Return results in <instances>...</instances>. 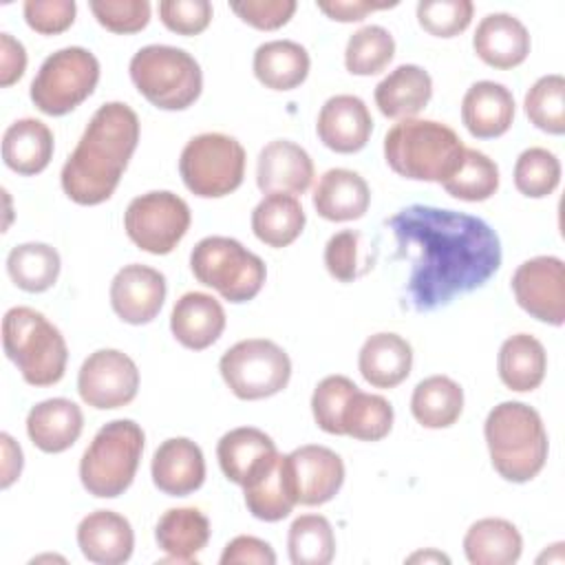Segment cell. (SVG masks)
Listing matches in <instances>:
<instances>
[{"mask_svg": "<svg viewBox=\"0 0 565 565\" xmlns=\"http://www.w3.org/2000/svg\"><path fill=\"white\" fill-rule=\"evenodd\" d=\"M492 468L512 483L534 479L547 461V433L541 415L523 402L497 404L483 424Z\"/></svg>", "mask_w": 565, "mask_h": 565, "instance_id": "obj_3", "label": "cell"}, {"mask_svg": "<svg viewBox=\"0 0 565 565\" xmlns=\"http://www.w3.org/2000/svg\"><path fill=\"white\" fill-rule=\"evenodd\" d=\"M166 291V278L159 269L130 263L110 282V307L128 324H148L161 311Z\"/></svg>", "mask_w": 565, "mask_h": 565, "instance_id": "obj_16", "label": "cell"}, {"mask_svg": "<svg viewBox=\"0 0 565 565\" xmlns=\"http://www.w3.org/2000/svg\"><path fill=\"white\" fill-rule=\"evenodd\" d=\"M26 68V51L11 33H0V86L15 84Z\"/></svg>", "mask_w": 565, "mask_h": 565, "instance_id": "obj_53", "label": "cell"}, {"mask_svg": "<svg viewBox=\"0 0 565 565\" xmlns=\"http://www.w3.org/2000/svg\"><path fill=\"white\" fill-rule=\"evenodd\" d=\"M463 411V391L448 375L422 380L411 395V413L424 428H448Z\"/></svg>", "mask_w": 565, "mask_h": 565, "instance_id": "obj_35", "label": "cell"}, {"mask_svg": "<svg viewBox=\"0 0 565 565\" xmlns=\"http://www.w3.org/2000/svg\"><path fill=\"white\" fill-rule=\"evenodd\" d=\"M561 183V161L547 148H527L514 163V185L523 196H550Z\"/></svg>", "mask_w": 565, "mask_h": 565, "instance_id": "obj_43", "label": "cell"}, {"mask_svg": "<svg viewBox=\"0 0 565 565\" xmlns=\"http://www.w3.org/2000/svg\"><path fill=\"white\" fill-rule=\"evenodd\" d=\"M501 382L516 393H530L541 386L547 371L545 347L530 333H514L503 340L497 358Z\"/></svg>", "mask_w": 565, "mask_h": 565, "instance_id": "obj_33", "label": "cell"}, {"mask_svg": "<svg viewBox=\"0 0 565 565\" xmlns=\"http://www.w3.org/2000/svg\"><path fill=\"white\" fill-rule=\"evenodd\" d=\"M77 391L82 402L97 411L121 408L137 397L139 369L124 351L99 349L82 362Z\"/></svg>", "mask_w": 565, "mask_h": 565, "instance_id": "obj_13", "label": "cell"}, {"mask_svg": "<svg viewBox=\"0 0 565 565\" xmlns=\"http://www.w3.org/2000/svg\"><path fill=\"white\" fill-rule=\"evenodd\" d=\"M459 135L435 119H402L384 137L388 168L413 181L444 183L463 157Z\"/></svg>", "mask_w": 565, "mask_h": 565, "instance_id": "obj_4", "label": "cell"}, {"mask_svg": "<svg viewBox=\"0 0 565 565\" xmlns=\"http://www.w3.org/2000/svg\"><path fill=\"white\" fill-rule=\"evenodd\" d=\"M408 563H450V558L437 550H426V552H415L406 558Z\"/></svg>", "mask_w": 565, "mask_h": 565, "instance_id": "obj_55", "label": "cell"}, {"mask_svg": "<svg viewBox=\"0 0 565 565\" xmlns=\"http://www.w3.org/2000/svg\"><path fill=\"white\" fill-rule=\"evenodd\" d=\"M99 82V62L84 46L51 53L31 82V102L44 115L60 117L88 99Z\"/></svg>", "mask_w": 565, "mask_h": 565, "instance_id": "obj_10", "label": "cell"}, {"mask_svg": "<svg viewBox=\"0 0 565 565\" xmlns=\"http://www.w3.org/2000/svg\"><path fill=\"white\" fill-rule=\"evenodd\" d=\"M393 55V35L380 24H369L349 38L344 49V66L351 75H375L388 66Z\"/></svg>", "mask_w": 565, "mask_h": 565, "instance_id": "obj_41", "label": "cell"}, {"mask_svg": "<svg viewBox=\"0 0 565 565\" xmlns=\"http://www.w3.org/2000/svg\"><path fill=\"white\" fill-rule=\"evenodd\" d=\"M296 0H238L230 2V9L249 26L260 31H274L285 26L296 13Z\"/></svg>", "mask_w": 565, "mask_h": 565, "instance_id": "obj_48", "label": "cell"}, {"mask_svg": "<svg viewBox=\"0 0 565 565\" xmlns=\"http://www.w3.org/2000/svg\"><path fill=\"white\" fill-rule=\"evenodd\" d=\"M77 7L73 0H26L24 20L42 35H55L66 31L75 20Z\"/></svg>", "mask_w": 565, "mask_h": 565, "instance_id": "obj_49", "label": "cell"}, {"mask_svg": "<svg viewBox=\"0 0 565 565\" xmlns=\"http://www.w3.org/2000/svg\"><path fill=\"white\" fill-rule=\"evenodd\" d=\"M344 435L360 441H380L393 428V406L386 397L355 391L344 411Z\"/></svg>", "mask_w": 565, "mask_h": 565, "instance_id": "obj_40", "label": "cell"}, {"mask_svg": "<svg viewBox=\"0 0 565 565\" xmlns=\"http://www.w3.org/2000/svg\"><path fill=\"white\" fill-rule=\"evenodd\" d=\"M543 561H547V563H552V561H554V563H558V565H561V563L565 561V556H563V543H554L550 554H547V552H545V554H541V556H539V563H543Z\"/></svg>", "mask_w": 565, "mask_h": 565, "instance_id": "obj_56", "label": "cell"}, {"mask_svg": "<svg viewBox=\"0 0 565 565\" xmlns=\"http://www.w3.org/2000/svg\"><path fill=\"white\" fill-rule=\"evenodd\" d=\"M130 79L135 88L161 110H185L203 88L199 62L183 49L168 44H148L130 60Z\"/></svg>", "mask_w": 565, "mask_h": 565, "instance_id": "obj_7", "label": "cell"}, {"mask_svg": "<svg viewBox=\"0 0 565 565\" xmlns=\"http://www.w3.org/2000/svg\"><path fill=\"white\" fill-rule=\"evenodd\" d=\"M243 497L252 516L260 521L276 523L289 516L296 499L285 477L282 455H278L267 468H263L249 483L243 486Z\"/></svg>", "mask_w": 565, "mask_h": 565, "instance_id": "obj_36", "label": "cell"}, {"mask_svg": "<svg viewBox=\"0 0 565 565\" xmlns=\"http://www.w3.org/2000/svg\"><path fill=\"white\" fill-rule=\"evenodd\" d=\"M210 521L199 508H170L154 527V541L161 552L177 563H192L210 541Z\"/></svg>", "mask_w": 565, "mask_h": 565, "instance_id": "obj_30", "label": "cell"}, {"mask_svg": "<svg viewBox=\"0 0 565 565\" xmlns=\"http://www.w3.org/2000/svg\"><path fill=\"white\" fill-rule=\"evenodd\" d=\"M225 329V311L221 302L203 291L183 294L170 313V331L179 344L192 351L212 347Z\"/></svg>", "mask_w": 565, "mask_h": 565, "instance_id": "obj_23", "label": "cell"}, {"mask_svg": "<svg viewBox=\"0 0 565 565\" xmlns=\"http://www.w3.org/2000/svg\"><path fill=\"white\" fill-rule=\"evenodd\" d=\"M318 9L338 22H360L371 11L397 7V0L391 2H373V0H318Z\"/></svg>", "mask_w": 565, "mask_h": 565, "instance_id": "obj_52", "label": "cell"}, {"mask_svg": "<svg viewBox=\"0 0 565 565\" xmlns=\"http://www.w3.org/2000/svg\"><path fill=\"white\" fill-rule=\"evenodd\" d=\"M475 53L492 68H514L530 53V33L512 13H488L472 35Z\"/></svg>", "mask_w": 565, "mask_h": 565, "instance_id": "obj_22", "label": "cell"}, {"mask_svg": "<svg viewBox=\"0 0 565 565\" xmlns=\"http://www.w3.org/2000/svg\"><path fill=\"white\" fill-rule=\"evenodd\" d=\"M60 254L46 243L15 245L7 256V271L13 285L29 294L51 289L60 276Z\"/></svg>", "mask_w": 565, "mask_h": 565, "instance_id": "obj_37", "label": "cell"}, {"mask_svg": "<svg viewBox=\"0 0 565 565\" xmlns=\"http://www.w3.org/2000/svg\"><path fill=\"white\" fill-rule=\"evenodd\" d=\"M371 203L369 183L353 170L331 168L313 188L316 212L333 223L362 218Z\"/></svg>", "mask_w": 565, "mask_h": 565, "instance_id": "obj_26", "label": "cell"}, {"mask_svg": "<svg viewBox=\"0 0 565 565\" xmlns=\"http://www.w3.org/2000/svg\"><path fill=\"white\" fill-rule=\"evenodd\" d=\"M313 181V161L309 152L289 141L274 139L260 152L256 161V185L260 192L302 194Z\"/></svg>", "mask_w": 565, "mask_h": 565, "instance_id": "obj_18", "label": "cell"}, {"mask_svg": "<svg viewBox=\"0 0 565 565\" xmlns=\"http://www.w3.org/2000/svg\"><path fill=\"white\" fill-rule=\"evenodd\" d=\"M521 552V532L508 519H479L463 536V554L472 565H512Z\"/></svg>", "mask_w": 565, "mask_h": 565, "instance_id": "obj_31", "label": "cell"}, {"mask_svg": "<svg viewBox=\"0 0 565 565\" xmlns=\"http://www.w3.org/2000/svg\"><path fill=\"white\" fill-rule=\"evenodd\" d=\"M152 483L170 497H185L205 481V459L201 448L188 437L166 439L152 455Z\"/></svg>", "mask_w": 565, "mask_h": 565, "instance_id": "obj_19", "label": "cell"}, {"mask_svg": "<svg viewBox=\"0 0 565 565\" xmlns=\"http://www.w3.org/2000/svg\"><path fill=\"white\" fill-rule=\"evenodd\" d=\"M53 157V132L51 128L33 117L13 121L2 135V159L9 170L33 177L40 174Z\"/></svg>", "mask_w": 565, "mask_h": 565, "instance_id": "obj_29", "label": "cell"}, {"mask_svg": "<svg viewBox=\"0 0 565 565\" xmlns=\"http://www.w3.org/2000/svg\"><path fill=\"white\" fill-rule=\"evenodd\" d=\"M245 148L223 132L192 137L179 157V172L185 188L201 199H221L234 192L245 177Z\"/></svg>", "mask_w": 565, "mask_h": 565, "instance_id": "obj_9", "label": "cell"}, {"mask_svg": "<svg viewBox=\"0 0 565 565\" xmlns=\"http://www.w3.org/2000/svg\"><path fill=\"white\" fill-rule=\"evenodd\" d=\"M360 375L375 388H393L402 384L413 369L411 344L391 331L373 333L364 340L358 355Z\"/></svg>", "mask_w": 565, "mask_h": 565, "instance_id": "obj_28", "label": "cell"}, {"mask_svg": "<svg viewBox=\"0 0 565 565\" xmlns=\"http://www.w3.org/2000/svg\"><path fill=\"white\" fill-rule=\"evenodd\" d=\"M190 269L201 285L236 305L256 298L267 278L263 258L230 236L201 238L192 247Z\"/></svg>", "mask_w": 565, "mask_h": 565, "instance_id": "obj_8", "label": "cell"}, {"mask_svg": "<svg viewBox=\"0 0 565 565\" xmlns=\"http://www.w3.org/2000/svg\"><path fill=\"white\" fill-rule=\"evenodd\" d=\"M519 307L532 318L561 327L565 322V265L558 256H534L512 274Z\"/></svg>", "mask_w": 565, "mask_h": 565, "instance_id": "obj_14", "label": "cell"}, {"mask_svg": "<svg viewBox=\"0 0 565 565\" xmlns=\"http://www.w3.org/2000/svg\"><path fill=\"white\" fill-rule=\"evenodd\" d=\"M358 243L360 234L353 230H342L327 241L324 265L335 280L351 282L358 276Z\"/></svg>", "mask_w": 565, "mask_h": 565, "instance_id": "obj_50", "label": "cell"}, {"mask_svg": "<svg viewBox=\"0 0 565 565\" xmlns=\"http://www.w3.org/2000/svg\"><path fill=\"white\" fill-rule=\"evenodd\" d=\"M289 490L300 505H322L331 501L344 483V463L327 446L307 444L282 455Z\"/></svg>", "mask_w": 565, "mask_h": 565, "instance_id": "obj_15", "label": "cell"}, {"mask_svg": "<svg viewBox=\"0 0 565 565\" xmlns=\"http://www.w3.org/2000/svg\"><path fill=\"white\" fill-rule=\"evenodd\" d=\"M254 75L271 90H291L300 86L309 75V53L294 40H271L254 53Z\"/></svg>", "mask_w": 565, "mask_h": 565, "instance_id": "obj_32", "label": "cell"}, {"mask_svg": "<svg viewBox=\"0 0 565 565\" xmlns=\"http://www.w3.org/2000/svg\"><path fill=\"white\" fill-rule=\"evenodd\" d=\"M358 391L347 375H327L318 382L311 395V413L320 430L329 435H344V411L351 395Z\"/></svg>", "mask_w": 565, "mask_h": 565, "instance_id": "obj_44", "label": "cell"}, {"mask_svg": "<svg viewBox=\"0 0 565 565\" xmlns=\"http://www.w3.org/2000/svg\"><path fill=\"white\" fill-rule=\"evenodd\" d=\"M88 7L97 22L113 33H137L150 22L148 0H90Z\"/></svg>", "mask_w": 565, "mask_h": 565, "instance_id": "obj_46", "label": "cell"}, {"mask_svg": "<svg viewBox=\"0 0 565 565\" xmlns=\"http://www.w3.org/2000/svg\"><path fill=\"white\" fill-rule=\"evenodd\" d=\"M525 115L543 132H565V79L558 73L539 77L525 93Z\"/></svg>", "mask_w": 565, "mask_h": 565, "instance_id": "obj_42", "label": "cell"}, {"mask_svg": "<svg viewBox=\"0 0 565 565\" xmlns=\"http://www.w3.org/2000/svg\"><path fill=\"white\" fill-rule=\"evenodd\" d=\"M82 408L66 397L38 402L26 415V435L42 452H64L82 435Z\"/></svg>", "mask_w": 565, "mask_h": 565, "instance_id": "obj_25", "label": "cell"}, {"mask_svg": "<svg viewBox=\"0 0 565 565\" xmlns=\"http://www.w3.org/2000/svg\"><path fill=\"white\" fill-rule=\"evenodd\" d=\"M280 452L274 439L254 426H241L225 433L216 444V459L223 475L236 483H249L263 468H267Z\"/></svg>", "mask_w": 565, "mask_h": 565, "instance_id": "obj_21", "label": "cell"}, {"mask_svg": "<svg viewBox=\"0 0 565 565\" xmlns=\"http://www.w3.org/2000/svg\"><path fill=\"white\" fill-rule=\"evenodd\" d=\"M139 143V117L124 102L99 106L75 150L62 166V190L77 205H99L113 196Z\"/></svg>", "mask_w": 565, "mask_h": 565, "instance_id": "obj_2", "label": "cell"}, {"mask_svg": "<svg viewBox=\"0 0 565 565\" xmlns=\"http://www.w3.org/2000/svg\"><path fill=\"white\" fill-rule=\"evenodd\" d=\"M236 563L274 565L276 554L267 541L241 534V536H234L221 554V565H236Z\"/></svg>", "mask_w": 565, "mask_h": 565, "instance_id": "obj_51", "label": "cell"}, {"mask_svg": "<svg viewBox=\"0 0 565 565\" xmlns=\"http://www.w3.org/2000/svg\"><path fill=\"white\" fill-rule=\"evenodd\" d=\"M159 18L172 33L196 35L212 22V4L207 0H161Z\"/></svg>", "mask_w": 565, "mask_h": 565, "instance_id": "obj_47", "label": "cell"}, {"mask_svg": "<svg viewBox=\"0 0 565 565\" xmlns=\"http://www.w3.org/2000/svg\"><path fill=\"white\" fill-rule=\"evenodd\" d=\"M2 349L31 386L57 384L68 349L62 331L31 307H11L2 318Z\"/></svg>", "mask_w": 565, "mask_h": 565, "instance_id": "obj_5", "label": "cell"}, {"mask_svg": "<svg viewBox=\"0 0 565 565\" xmlns=\"http://www.w3.org/2000/svg\"><path fill=\"white\" fill-rule=\"evenodd\" d=\"M218 371L238 399L254 402L271 397L289 384L291 360L276 342L249 338L221 355Z\"/></svg>", "mask_w": 565, "mask_h": 565, "instance_id": "obj_11", "label": "cell"}, {"mask_svg": "<svg viewBox=\"0 0 565 565\" xmlns=\"http://www.w3.org/2000/svg\"><path fill=\"white\" fill-rule=\"evenodd\" d=\"M0 444H2V479L0 486L9 488L22 472V448L15 444V439L9 433L0 435Z\"/></svg>", "mask_w": 565, "mask_h": 565, "instance_id": "obj_54", "label": "cell"}, {"mask_svg": "<svg viewBox=\"0 0 565 565\" xmlns=\"http://www.w3.org/2000/svg\"><path fill=\"white\" fill-rule=\"evenodd\" d=\"M514 119V97L499 82H475L461 99V121L477 139H494L510 130Z\"/></svg>", "mask_w": 565, "mask_h": 565, "instance_id": "obj_24", "label": "cell"}, {"mask_svg": "<svg viewBox=\"0 0 565 565\" xmlns=\"http://www.w3.org/2000/svg\"><path fill=\"white\" fill-rule=\"evenodd\" d=\"M305 210L294 194L271 192L265 194L252 212V230L256 238L269 247L291 245L305 227Z\"/></svg>", "mask_w": 565, "mask_h": 565, "instance_id": "obj_34", "label": "cell"}, {"mask_svg": "<svg viewBox=\"0 0 565 565\" xmlns=\"http://www.w3.org/2000/svg\"><path fill=\"white\" fill-rule=\"evenodd\" d=\"M375 106L388 119H413L433 97V79L417 64H399L375 86Z\"/></svg>", "mask_w": 565, "mask_h": 565, "instance_id": "obj_27", "label": "cell"}, {"mask_svg": "<svg viewBox=\"0 0 565 565\" xmlns=\"http://www.w3.org/2000/svg\"><path fill=\"white\" fill-rule=\"evenodd\" d=\"M316 132L329 150L351 154L366 146L373 132V117L360 97L333 95L318 113Z\"/></svg>", "mask_w": 565, "mask_h": 565, "instance_id": "obj_17", "label": "cell"}, {"mask_svg": "<svg viewBox=\"0 0 565 565\" xmlns=\"http://www.w3.org/2000/svg\"><path fill=\"white\" fill-rule=\"evenodd\" d=\"M475 4L470 0H422L417 4V22L435 38H455L463 33L472 20Z\"/></svg>", "mask_w": 565, "mask_h": 565, "instance_id": "obj_45", "label": "cell"}, {"mask_svg": "<svg viewBox=\"0 0 565 565\" xmlns=\"http://www.w3.org/2000/svg\"><path fill=\"white\" fill-rule=\"evenodd\" d=\"M188 203L168 190H154L135 196L124 212V230L128 238L143 252L170 254L190 227Z\"/></svg>", "mask_w": 565, "mask_h": 565, "instance_id": "obj_12", "label": "cell"}, {"mask_svg": "<svg viewBox=\"0 0 565 565\" xmlns=\"http://www.w3.org/2000/svg\"><path fill=\"white\" fill-rule=\"evenodd\" d=\"M386 227L395 236L397 258L411 265L406 298L415 311H435L483 287L501 267V241L479 216L408 205L386 218Z\"/></svg>", "mask_w": 565, "mask_h": 565, "instance_id": "obj_1", "label": "cell"}, {"mask_svg": "<svg viewBox=\"0 0 565 565\" xmlns=\"http://www.w3.org/2000/svg\"><path fill=\"white\" fill-rule=\"evenodd\" d=\"M146 435L132 419L104 424L79 461V479L88 494L115 499L124 494L139 468Z\"/></svg>", "mask_w": 565, "mask_h": 565, "instance_id": "obj_6", "label": "cell"}, {"mask_svg": "<svg viewBox=\"0 0 565 565\" xmlns=\"http://www.w3.org/2000/svg\"><path fill=\"white\" fill-rule=\"evenodd\" d=\"M441 185L455 199L486 201L499 190V166L486 152L466 148L459 166Z\"/></svg>", "mask_w": 565, "mask_h": 565, "instance_id": "obj_39", "label": "cell"}, {"mask_svg": "<svg viewBox=\"0 0 565 565\" xmlns=\"http://www.w3.org/2000/svg\"><path fill=\"white\" fill-rule=\"evenodd\" d=\"M287 552L294 565H327L335 554V534L327 516L302 514L287 534Z\"/></svg>", "mask_w": 565, "mask_h": 565, "instance_id": "obj_38", "label": "cell"}, {"mask_svg": "<svg viewBox=\"0 0 565 565\" xmlns=\"http://www.w3.org/2000/svg\"><path fill=\"white\" fill-rule=\"evenodd\" d=\"M77 545L90 563L121 565L132 556L135 532L126 516L113 510H95L79 521Z\"/></svg>", "mask_w": 565, "mask_h": 565, "instance_id": "obj_20", "label": "cell"}]
</instances>
